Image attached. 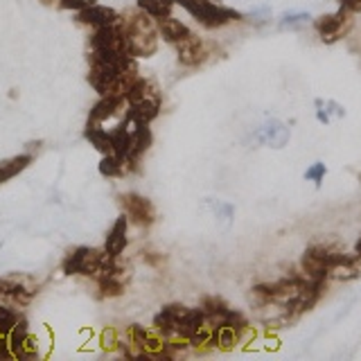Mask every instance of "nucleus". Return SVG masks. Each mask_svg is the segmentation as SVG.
<instances>
[{
  "label": "nucleus",
  "mask_w": 361,
  "mask_h": 361,
  "mask_svg": "<svg viewBox=\"0 0 361 361\" xmlns=\"http://www.w3.org/2000/svg\"><path fill=\"white\" fill-rule=\"evenodd\" d=\"M18 321V316L14 310H9V307H3L0 305V334H9L11 332V327L16 325Z\"/></svg>",
  "instance_id": "obj_26"
},
{
  "label": "nucleus",
  "mask_w": 361,
  "mask_h": 361,
  "mask_svg": "<svg viewBox=\"0 0 361 361\" xmlns=\"http://www.w3.org/2000/svg\"><path fill=\"white\" fill-rule=\"evenodd\" d=\"M361 278V257L357 253L353 255H345L341 262L334 264L327 274V280H338V282H350V280H357Z\"/></svg>",
  "instance_id": "obj_14"
},
{
  "label": "nucleus",
  "mask_w": 361,
  "mask_h": 361,
  "mask_svg": "<svg viewBox=\"0 0 361 361\" xmlns=\"http://www.w3.org/2000/svg\"><path fill=\"white\" fill-rule=\"evenodd\" d=\"M176 7V0H138V9L149 14L152 18H165L172 16V9Z\"/></svg>",
  "instance_id": "obj_21"
},
{
  "label": "nucleus",
  "mask_w": 361,
  "mask_h": 361,
  "mask_svg": "<svg viewBox=\"0 0 361 361\" xmlns=\"http://www.w3.org/2000/svg\"><path fill=\"white\" fill-rule=\"evenodd\" d=\"M355 253H357V255L361 257V235H359V240L355 242Z\"/></svg>",
  "instance_id": "obj_33"
},
{
  "label": "nucleus",
  "mask_w": 361,
  "mask_h": 361,
  "mask_svg": "<svg viewBox=\"0 0 361 361\" xmlns=\"http://www.w3.org/2000/svg\"><path fill=\"white\" fill-rule=\"evenodd\" d=\"M310 18H312L310 11H291V14H285L280 18V30H293L300 23H307Z\"/></svg>",
  "instance_id": "obj_25"
},
{
  "label": "nucleus",
  "mask_w": 361,
  "mask_h": 361,
  "mask_svg": "<svg viewBox=\"0 0 361 361\" xmlns=\"http://www.w3.org/2000/svg\"><path fill=\"white\" fill-rule=\"evenodd\" d=\"M122 104H127V99H122V97H111V95H102V99L97 102V104H95L93 109H90L88 122H104V120L113 118Z\"/></svg>",
  "instance_id": "obj_17"
},
{
  "label": "nucleus",
  "mask_w": 361,
  "mask_h": 361,
  "mask_svg": "<svg viewBox=\"0 0 361 361\" xmlns=\"http://www.w3.org/2000/svg\"><path fill=\"white\" fill-rule=\"evenodd\" d=\"M255 138L262 142V145H267V147H274V149H282V147L289 145L291 133H289V127H287L285 122L271 118V120L264 122V127L255 133Z\"/></svg>",
  "instance_id": "obj_8"
},
{
  "label": "nucleus",
  "mask_w": 361,
  "mask_h": 361,
  "mask_svg": "<svg viewBox=\"0 0 361 361\" xmlns=\"http://www.w3.org/2000/svg\"><path fill=\"white\" fill-rule=\"evenodd\" d=\"M122 201V208H124V214H127V219L138 224V226H152L154 219H156V210L152 206L149 199H145L140 195H135V192H129V195H122L120 197Z\"/></svg>",
  "instance_id": "obj_7"
},
{
  "label": "nucleus",
  "mask_w": 361,
  "mask_h": 361,
  "mask_svg": "<svg viewBox=\"0 0 361 361\" xmlns=\"http://www.w3.org/2000/svg\"><path fill=\"white\" fill-rule=\"evenodd\" d=\"M338 7L345 9L348 14H361V0H338Z\"/></svg>",
  "instance_id": "obj_31"
},
{
  "label": "nucleus",
  "mask_w": 361,
  "mask_h": 361,
  "mask_svg": "<svg viewBox=\"0 0 361 361\" xmlns=\"http://www.w3.org/2000/svg\"><path fill=\"white\" fill-rule=\"evenodd\" d=\"M325 174H327L325 163H314L312 167H307V172H305V180H314L316 185H321Z\"/></svg>",
  "instance_id": "obj_28"
},
{
  "label": "nucleus",
  "mask_w": 361,
  "mask_h": 361,
  "mask_svg": "<svg viewBox=\"0 0 361 361\" xmlns=\"http://www.w3.org/2000/svg\"><path fill=\"white\" fill-rule=\"evenodd\" d=\"M77 20L84 23V25H93V27H106V25H118L120 14L111 7H102V5H90L82 11H77Z\"/></svg>",
  "instance_id": "obj_9"
},
{
  "label": "nucleus",
  "mask_w": 361,
  "mask_h": 361,
  "mask_svg": "<svg viewBox=\"0 0 361 361\" xmlns=\"http://www.w3.org/2000/svg\"><path fill=\"white\" fill-rule=\"evenodd\" d=\"M314 106H316V120H319L321 124H330V113L325 111V102L323 99H316Z\"/></svg>",
  "instance_id": "obj_30"
},
{
  "label": "nucleus",
  "mask_w": 361,
  "mask_h": 361,
  "mask_svg": "<svg viewBox=\"0 0 361 361\" xmlns=\"http://www.w3.org/2000/svg\"><path fill=\"white\" fill-rule=\"evenodd\" d=\"M118 30L122 32L124 52L131 54L133 59L140 56H152L158 50V27L156 18H152L145 11H135V14H124L118 20Z\"/></svg>",
  "instance_id": "obj_1"
},
{
  "label": "nucleus",
  "mask_w": 361,
  "mask_h": 361,
  "mask_svg": "<svg viewBox=\"0 0 361 361\" xmlns=\"http://www.w3.org/2000/svg\"><path fill=\"white\" fill-rule=\"evenodd\" d=\"M99 289H102V296H120L124 285L122 280L116 276H99Z\"/></svg>",
  "instance_id": "obj_24"
},
{
  "label": "nucleus",
  "mask_w": 361,
  "mask_h": 361,
  "mask_svg": "<svg viewBox=\"0 0 361 361\" xmlns=\"http://www.w3.org/2000/svg\"><path fill=\"white\" fill-rule=\"evenodd\" d=\"M185 314V307L183 305H167V307H163L161 312H158L154 316V327H156V332H161L165 338H172L176 336V330H178V321H180V316Z\"/></svg>",
  "instance_id": "obj_10"
},
{
  "label": "nucleus",
  "mask_w": 361,
  "mask_h": 361,
  "mask_svg": "<svg viewBox=\"0 0 361 361\" xmlns=\"http://www.w3.org/2000/svg\"><path fill=\"white\" fill-rule=\"evenodd\" d=\"M129 161L127 158H122L118 154H104V158H102V163H99V174L102 176H109V178H118V176H124L127 174V169H129Z\"/></svg>",
  "instance_id": "obj_20"
},
{
  "label": "nucleus",
  "mask_w": 361,
  "mask_h": 361,
  "mask_svg": "<svg viewBox=\"0 0 361 361\" xmlns=\"http://www.w3.org/2000/svg\"><path fill=\"white\" fill-rule=\"evenodd\" d=\"M201 310L206 312V321L212 327H237V330L248 327L244 314L231 307V305L221 300L219 296H206L201 300Z\"/></svg>",
  "instance_id": "obj_3"
},
{
  "label": "nucleus",
  "mask_w": 361,
  "mask_h": 361,
  "mask_svg": "<svg viewBox=\"0 0 361 361\" xmlns=\"http://www.w3.org/2000/svg\"><path fill=\"white\" fill-rule=\"evenodd\" d=\"M0 293L11 300H16V302H25L32 298V293L34 289L25 285V280L23 278H16V276H11V278H3L0 280Z\"/></svg>",
  "instance_id": "obj_16"
},
{
  "label": "nucleus",
  "mask_w": 361,
  "mask_h": 361,
  "mask_svg": "<svg viewBox=\"0 0 361 361\" xmlns=\"http://www.w3.org/2000/svg\"><path fill=\"white\" fill-rule=\"evenodd\" d=\"M158 113H161V97H147V99L138 102V104H129L127 116L133 122L149 124L152 120L158 118Z\"/></svg>",
  "instance_id": "obj_15"
},
{
  "label": "nucleus",
  "mask_w": 361,
  "mask_h": 361,
  "mask_svg": "<svg viewBox=\"0 0 361 361\" xmlns=\"http://www.w3.org/2000/svg\"><path fill=\"white\" fill-rule=\"evenodd\" d=\"M30 336V330H27V321L25 319H18L16 325L11 327V332L7 334V341H9V348H11V355L20 359V353H23V345H25Z\"/></svg>",
  "instance_id": "obj_23"
},
{
  "label": "nucleus",
  "mask_w": 361,
  "mask_h": 361,
  "mask_svg": "<svg viewBox=\"0 0 361 361\" xmlns=\"http://www.w3.org/2000/svg\"><path fill=\"white\" fill-rule=\"evenodd\" d=\"M325 106H327L325 111L330 113V118H332V116H336V118H343V116H345V109H343L341 104H336L334 99H325Z\"/></svg>",
  "instance_id": "obj_32"
},
{
  "label": "nucleus",
  "mask_w": 361,
  "mask_h": 361,
  "mask_svg": "<svg viewBox=\"0 0 361 361\" xmlns=\"http://www.w3.org/2000/svg\"><path fill=\"white\" fill-rule=\"evenodd\" d=\"M206 323V312L201 307H195V310H185V314L180 316L178 321V330H176V336H183V338H190L195 334L199 327Z\"/></svg>",
  "instance_id": "obj_18"
},
{
  "label": "nucleus",
  "mask_w": 361,
  "mask_h": 361,
  "mask_svg": "<svg viewBox=\"0 0 361 361\" xmlns=\"http://www.w3.org/2000/svg\"><path fill=\"white\" fill-rule=\"evenodd\" d=\"M353 14H348L345 9L338 7L332 14H323L319 18H314V30L319 32V37L323 43L332 45L336 41H341L345 34L353 27Z\"/></svg>",
  "instance_id": "obj_5"
},
{
  "label": "nucleus",
  "mask_w": 361,
  "mask_h": 361,
  "mask_svg": "<svg viewBox=\"0 0 361 361\" xmlns=\"http://www.w3.org/2000/svg\"><path fill=\"white\" fill-rule=\"evenodd\" d=\"M30 163H32L30 154H20V156L9 158V161H3V163H0V183H5V180H9V178H14L16 174H20Z\"/></svg>",
  "instance_id": "obj_22"
},
{
  "label": "nucleus",
  "mask_w": 361,
  "mask_h": 361,
  "mask_svg": "<svg viewBox=\"0 0 361 361\" xmlns=\"http://www.w3.org/2000/svg\"><path fill=\"white\" fill-rule=\"evenodd\" d=\"M156 27H158V37H161L165 43H169V45H176V43H180L183 39H188L190 34H195L192 32L185 23H180L178 18H174V16H165V18H158L156 20Z\"/></svg>",
  "instance_id": "obj_11"
},
{
  "label": "nucleus",
  "mask_w": 361,
  "mask_h": 361,
  "mask_svg": "<svg viewBox=\"0 0 361 361\" xmlns=\"http://www.w3.org/2000/svg\"><path fill=\"white\" fill-rule=\"evenodd\" d=\"M127 226H129L127 214H122V217H118L116 224H113V228L109 231V235H106V244H104V251H106L111 257H120L124 248H127Z\"/></svg>",
  "instance_id": "obj_13"
},
{
  "label": "nucleus",
  "mask_w": 361,
  "mask_h": 361,
  "mask_svg": "<svg viewBox=\"0 0 361 361\" xmlns=\"http://www.w3.org/2000/svg\"><path fill=\"white\" fill-rule=\"evenodd\" d=\"M174 48H176L178 63L180 66H188V68H197L201 63H206L208 56L212 54L210 52V45L203 41V39H199L197 34H190L188 39L176 43Z\"/></svg>",
  "instance_id": "obj_6"
},
{
  "label": "nucleus",
  "mask_w": 361,
  "mask_h": 361,
  "mask_svg": "<svg viewBox=\"0 0 361 361\" xmlns=\"http://www.w3.org/2000/svg\"><path fill=\"white\" fill-rule=\"evenodd\" d=\"M90 50H120V52H124L122 32L118 30V25L95 27L93 39H90Z\"/></svg>",
  "instance_id": "obj_12"
},
{
  "label": "nucleus",
  "mask_w": 361,
  "mask_h": 361,
  "mask_svg": "<svg viewBox=\"0 0 361 361\" xmlns=\"http://www.w3.org/2000/svg\"><path fill=\"white\" fill-rule=\"evenodd\" d=\"M54 3H59L63 9H71V11H82L90 5H95L97 0H54Z\"/></svg>",
  "instance_id": "obj_29"
},
{
  "label": "nucleus",
  "mask_w": 361,
  "mask_h": 361,
  "mask_svg": "<svg viewBox=\"0 0 361 361\" xmlns=\"http://www.w3.org/2000/svg\"><path fill=\"white\" fill-rule=\"evenodd\" d=\"M176 5L183 7L206 30H219L231 25V23H240L246 18L242 11L226 7L221 0H176Z\"/></svg>",
  "instance_id": "obj_2"
},
{
  "label": "nucleus",
  "mask_w": 361,
  "mask_h": 361,
  "mask_svg": "<svg viewBox=\"0 0 361 361\" xmlns=\"http://www.w3.org/2000/svg\"><path fill=\"white\" fill-rule=\"evenodd\" d=\"M86 140L95 147L97 152L102 154H111L113 147H111V133L102 127V122H88L86 127Z\"/></svg>",
  "instance_id": "obj_19"
},
{
  "label": "nucleus",
  "mask_w": 361,
  "mask_h": 361,
  "mask_svg": "<svg viewBox=\"0 0 361 361\" xmlns=\"http://www.w3.org/2000/svg\"><path fill=\"white\" fill-rule=\"evenodd\" d=\"M129 336H131V343H133V345H138V348L142 350V355H145L147 341H149V332H147L145 327H140V325H131Z\"/></svg>",
  "instance_id": "obj_27"
},
{
  "label": "nucleus",
  "mask_w": 361,
  "mask_h": 361,
  "mask_svg": "<svg viewBox=\"0 0 361 361\" xmlns=\"http://www.w3.org/2000/svg\"><path fill=\"white\" fill-rule=\"evenodd\" d=\"M106 251H97L90 246H79L68 253L63 259V274L66 276H97Z\"/></svg>",
  "instance_id": "obj_4"
}]
</instances>
